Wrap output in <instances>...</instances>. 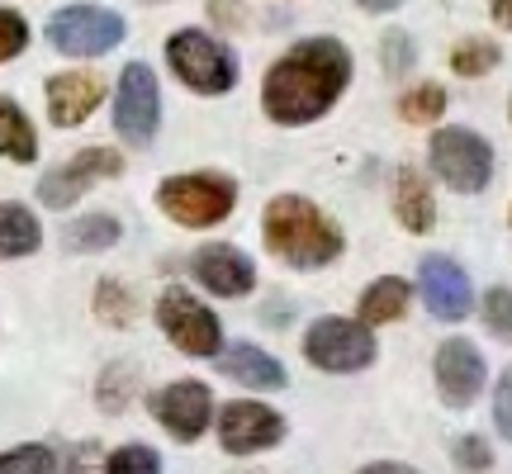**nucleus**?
I'll use <instances>...</instances> for the list:
<instances>
[{
	"label": "nucleus",
	"mask_w": 512,
	"mask_h": 474,
	"mask_svg": "<svg viewBox=\"0 0 512 474\" xmlns=\"http://www.w3.org/2000/svg\"><path fill=\"white\" fill-rule=\"evenodd\" d=\"M105 100V81L95 72H57L48 81V119L57 128H76L86 124Z\"/></svg>",
	"instance_id": "obj_16"
},
{
	"label": "nucleus",
	"mask_w": 512,
	"mask_h": 474,
	"mask_svg": "<svg viewBox=\"0 0 512 474\" xmlns=\"http://www.w3.org/2000/svg\"><path fill=\"white\" fill-rule=\"evenodd\" d=\"M152 413L176 441H200L204 427H209V413H214V399H209V384L200 380H176L152 394Z\"/></svg>",
	"instance_id": "obj_14"
},
{
	"label": "nucleus",
	"mask_w": 512,
	"mask_h": 474,
	"mask_svg": "<svg viewBox=\"0 0 512 474\" xmlns=\"http://www.w3.org/2000/svg\"><path fill=\"white\" fill-rule=\"evenodd\" d=\"M147 5H152V0H147Z\"/></svg>",
	"instance_id": "obj_36"
},
{
	"label": "nucleus",
	"mask_w": 512,
	"mask_h": 474,
	"mask_svg": "<svg viewBox=\"0 0 512 474\" xmlns=\"http://www.w3.org/2000/svg\"><path fill=\"white\" fill-rule=\"evenodd\" d=\"M48 43L62 57H105L124 43V15L105 5H67L48 19Z\"/></svg>",
	"instance_id": "obj_8"
},
{
	"label": "nucleus",
	"mask_w": 512,
	"mask_h": 474,
	"mask_svg": "<svg viewBox=\"0 0 512 474\" xmlns=\"http://www.w3.org/2000/svg\"><path fill=\"white\" fill-rule=\"evenodd\" d=\"M494 427L512 441V365L503 370V375H498V389H494Z\"/></svg>",
	"instance_id": "obj_32"
},
{
	"label": "nucleus",
	"mask_w": 512,
	"mask_h": 474,
	"mask_svg": "<svg viewBox=\"0 0 512 474\" xmlns=\"http://www.w3.org/2000/svg\"><path fill=\"white\" fill-rule=\"evenodd\" d=\"M356 474H418L413 465H399V460H375V465H366V470Z\"/></svg>",
	"instance_id": "obj_33"
},
{
	"label": "nucleus",
	"mask_w": 512,
	"mask_h": 474,
	"mask_svg": "<svg viewBox=\"0 0 512 474\" xmlns=\"http://www.w3.org/2000/svg\"><path fill=\"white\" fill-rule=\"evenodd\" d=\"M166 62L195 95H223L238 86V57L204 29H176L166 38Z\"/></svg>",
	"instance_id": "obj_4"
},
{
	"label": "nucleus",
	"mask_w": 512,
	"mask_h": 474,
	"mask_svg": "<svg viewBox=\"0 0 512 474\" xmlns=\"http://www.w3.org/2000/svg\"><path fill=\"white\" fill-rule=\"evenodd\" d=\"M162 124V86L147 62H128L114 86V133L128 147H147Z\"/></svg>",
	"instance_id": "obj_7"
},
{
	"label": "nucleus",
	"mask_w": 512,
	"mask_h": 474,
	"mask_svg": "<svg viewBox=\"0 0 512 474\" xmlns=\"http://www.w3.org/2000/svg\"><path fill=\"white\" fill-rule=\"evenodd\" d=\"M418 294L427 313L441 323H460L475 309V290H470V275L460 271L451 256H422L418 266Z\"/></svg>",
	"instance_id": "obj_13"
},
{
	"label": "nucleus",
	"mask_w": 512,
	"mask_h": 474,
	"mask_svg": "<svg viewBox=\"0 0 512 474\" xmlns=\"http://www.w3.org/2000/svg\"><path fill=\"white\" fill-rule=\"evenodd\" d=\"M361 10H370V15H389V10H399L403 0H356Z\"/></svg>",
	"instance_id": "obj_34"
},
{
	"label": "nucleus",
	"mask_w": 512,
	"mask_h": 474,
	"mask_svg": "<svg viewBox=\"0 0 512 474\" xmlns=\"http://www.w3.org/2000/svg\"><path fill=\"white\" fill-rule=\"evenodd\" d=\"M351 86V53L342 38H304L285 57H275L261 81V110L275 124H313L342 100Z\"/></svg>",
	"instance_id": "obj_1"
},
{
	"label": "nucleus",
	"mask_w": 512,
	"mask_h": 474,
	"mask_svg": "<svg viewBox=\"0 0 512 474\" xmlns=\"http://www.w3.org/2000/svg\"><path fill=\"white\" fill-rule=\"evenodd\" d=\"M451 456H456V465L465 474H484L489 465H494V451H489V441L484 437H460L456 446H451Z\"/></svg>",
	"instance_id": "obj_29"
},
{
	"label": "nucleus",
	"mask_w": 512,
	"mask_h": 474,
	"mask_svg": "<svg viewBox=\"0 0 512 474\" xmlns=\"http://www.w3.org/2000/svg\"><path fill=\"white\" fill-rule=\"evenodd\" d=\"M427 152H432V171L456 195H479L494 181V147L484 143L475 128H437Z\"/></svg>",
	"instance_id": "obj_5"
},
{
	"label": "nucleus",
	"mask_w": 512,
	"mask_h": 474,
	"mask_svg": "<svg viewBox=\"0 0 512 474\" xmlns=\"http://www.w3.org/2000/svg\"><path fill=\"white\" fill-rule=\"evenodd\" d=\"M105 474H162V456L152 446H119L105 460Z\"/></svg>",
	"instance_id": "obj_26"
},
{
	"label": "nucleus",
	"mask_w": 512,
	"mask_h": 474,
	"mask_svg": "<svg viewBox=\"0 0 512 474\" xmlns=\"http://www.w3.org/2000/svg\"><path fill=\"white\" fill-rule=\"evenodd\" d=\"M219 441L228 456H256L285 441V418L256 399H238L219 413Z\"/></svg>",
	"instance_id": "obj_11"
},
{
	"label": "nucleus",
	"mask_w": 512,
	"mask_h": 474,
	"mask_svg": "<svg viewBox=\"0 0 512 474\" xmlns=\"http://www.w3.org/2000/svg\"><path fill=\"white\" fill-rule=\"evenodd\" d=\"M484 328L494 332L498 342H512V290L508 285H494L484 294Z\"/></svg>",
	"instance_id": "obj_27"
},
{
	"label": "nucleus",
	"mask_w": 512,
	"mask_h": 474,
	"mask_svg": "<svg viewBox=\"0 0 512 474\" xmlns=\"http://www.w3.org/2000/svg\"><path fill=\"white\" fill-rule=\"evenodd\" d=\"M394 214L408 233H427L432 223H437V200H432V185L422 171L413 166H403L399 176H394Z\"/></svg>",
	"instance_id": "obj_18"
},
{
	"label": "nucleus",
	"mask_w": 512,
	"mask_h": 474,
	"mask_svg": "<svg viewBox=\"0 0 512 474\" xmlns=\"http://www.w3.org/2000/svg\"><path fill=\"white\" fill-rule=\"evenodd\" d=\"M38 247V219L24 204H0V261L29 256Z\"/></svg>",
	"instance_id": "obj_21"
},
{
	"label": "nucleus",
	"mask_w": 512,
	"mask_h": 474,
	"mask_svg": "<svg viewBox=\"0 0 512 474\" xmlns=\"http://www.w3.org/2000/svg\"><path fill=\"white\" fill-rule=\"evenodd\" d=\"M157 323H162V332L171 337V347L185 351V356H219L223 351V328H219V318H214V309L200 304V299L190 290H181V285L162 294Z\"/></svg>",
	"instance_id": "obj_9"
},
{
	"label": "nucleus",
	"mask_w": 512,
	"mask_h": 474,
	"mask_svg": "<svg viewBox=\"0 0 512 474\" xmlns=\"http://www.w3.org/2000/svg\"><path fill=\"white\" fill-rule=\"evenodd\" d=\"M219 370L228 380H238L242 389H285V365L252 342H233L219 356Z\"/></svg>",
	"instance_id": "obj_17"
},
{
	"label": "nucleus",
	"mask_w": 512,
	"mask_h": 474,
	"mask_svg": "<svg viewBox=\"0 0 512 474\" xmlns=\"http://www.w3.org/2000/svg\"><path fill=\"white\" fill-rule=\"evenodd\" d=\"M375 332L361 318H318L304 332V356L309 365L328 370V375H356L375 361Z\"/></svg>",
	"instance_id": "obj_6"
},
{
	"label": "nucleus",
	"mask_w": 512,
	"mask_h": 474,
	"mask_svg": "<svg viewBox=\"0 0 512 474\" xmlns=\"http://www.w3.org/2000/svg\"><path fill=\"white\" fill-rule=\"evenodd\" d=\"M0 474H57V456L48 446H15L0 451Z\"/></svg>",
	"instance_id": "obj_25"
},
{
	"label": "nucleus",
	"mask_w": 512,
	"mask_h": 474,
	"mask_svg": "<svg viewBox=\"0 0 512 474\" xmlns=\"http://www.w3.org/2000/svg\"><path fill=\"white\" fill-rule=\"evenodd\" d=\"M0 157L5 162H34L38 157V133L29 114L19 110L10 95H0Z\"/></svg>",
	"instance_id": "obj_20"
},
{
	"label": "nucleus",
	"mask_w": 512,
	"mask_h": 474,
	"mask_svg": "<svg viewBox=\"0 0 512 474\" xmlns=\"http://www.w3.org/2000/svg\"><path fill=\"white\" fill-rule=\"evenodd\" d=\"M432 375H437V389H441V403H446V408H470V403L484 394L489 365H484V356H479L475 342L451 337V342H441L437 347Z\"/></svg>",
	"instance_id": "obj_12"
},
{
	"label": "nucleus",
	"mask_w": 512,
	"mask_h": 474,
	"mask_svg": "<svg viewBox=\"0 0 512 474\" xmlns=\"http://www.w3.org/2000/svg\"><path fill=\"white\" fill-rule=\"evenodd\" d=\"M29 48V24L19 10H0V62H15Z\"/></svg>",
	"instance_id": "obj_28"
},
{
	"label": "nucleus",
	"mask_w": 512,
	"mask_h": 474,
	"mask_svg": "<svg viewBox=\"0 0 512 474\" xmlns=\"http://www.w3.org/2000/svg\"><path fill=\"white\" fill-rule=\"evenodd\" d=\"M190 271L200 280L209 294H219V299H242V294H252L256 285V266L252 256L238 252V247H228V242H209L195 252L190 261Z\"/></svg>",
	"instance_id": "obj_15"
},
{
	"label": "nucleus",
	"mask_w": 512,
	"mask_h": 474,
	"mask_svg": "<svg viewBox=\"0 0 512 474\" xmlns=\"http://www.w3.org/2000/svg\"><path fill=\"white\" fill-rule=\"evenodd\" d=\"M399 114L408 124H437L441 114H446V91H441L437 81H422V86H413L399 100Z\"/></svg>",
	"instance_id": "obj_24"
},
{
	"label": "nucleus",
	"mask_w": 512,
	"mask_h": 474,
	"mask_svg": "<svg viewBox=\"0 0 512 474\" xmlns=\"http://www.w3.org/2000/svg\"><path fill=\"white\" fill-rule=\"evenodd\" d=\"M494 24L512 29V0H494Z\"/></svg>",
	"instance_id": "obj_35"
},
{
	"label": "nucleus",
	"mask_w": 512,
	"mask_h": 474,
	"mask_svg": "<svg viewBox=\"0 0 512 474\" xmlns=\"http://www.w3.org/2000/svg\"><path fill=\"white\" fill-rule=\"evenodd\" d=\"M157 204L181 228H214L238 209V185L223 171H185V176H166Z\"/></svg>",
	"instance_id": "obj_3"
},
{
	"label": "nucleus",
	"mask_w": 512,
	"mask_h": 474,
	"mask_svg": "<svg viewBox=\"0 0 512 474\" xmlns=\"http://www.w3.org/2000/svg\"><path fill=\"white\" fill-rule=\"evenodd\" d=\"M413 67V43H408V34H384V72L389 76H403Z\"/></svg>",
	"instance_id": "obj_31"
},
{
	"label": "nucleus",
	"mask_w": 512,
	"mask_h": 474,
	"mask_svg": "<svg viewBox=\"0 0 512 474\" xmlns=\"http://www.w3.org/2000/svg\"><path fill=\"white\" fill-rule=\"evenodd\" d=\"M114 242H119V219H110V214H91V219H76L67 228V247L72 252H105Z\"/></svg>",
	"instance_id": "obj_23"
},
{
	"label": "nucleus",
	"mask_w": 512,
	"mask_h": 474,
	"mask_svg": "<svg viewBox=\"0 0 512 474\" xmlns=\"http://www.w3.org/2000/svg\"><path fill=\"white\" fill-rule=\"evenodd\" d=\"M124 171V157L114 152V147H86V152H76L67 157L62 166H53L43 181H38V200L48 204V209H67L76 204L95 181H114Z\"/></svg>",
	"instance_id": "obj_10"
},
{
	"label": "nucleus",
	"mask_w": 512,
	"mask_h": 474,
	"mask_svg": "<svg viewBox=\"0 0 512 474\" xmlns=\"http://www.w3.org/2000/svg\"><path fill=\"white\" fill-rule=\"evenodd\" d=\"M408 299H413V285L399 280V275H384L375 280L366 294H361V323L366 328H380V323H399L403 313H408Z\"/></svg>",
	"instance_id": "obj_19"
},
{
	"label": "nucleus",
	"mask_w": 512,
	"mask_h": 474,
	"mask_svg": "<svg viewBox=\"0 0 512 474\" xmlns=\"http://www.w3.org/2000/svg\"><path fill=\"white\" fill-rule=\"evenodd\" d=\"M261 233H266V247L294 271H318L347 247L342 228L304 195H275L261 214Z\"/></svg>",
	"instance_id": "obj_2"
},
{
	"label": "nucleus",
	"mask_w": 512,
	"mask_h": 474,
	"mask_svg": "<svg viewBox=\"0 0 512 474\" xmlns=\"http://www.w3.org/2000/svg\"><path fill=\"white\" fill-rule=\"evenodd\" d=\"M95 309H100V318L105 323H119L124 328L128 318H133V299H128V290H119V285H100V294H95Z\"/></svg>",
	"instance_id": "obj_30"
},
{
	"label": "nucleus",
	"mask_w": 512,
	"mask_h": 474,
	"mask_svg": "<svg viewBox=\"0 0 512 474\" xmlns=\"http://www.w3.org/2000/svg\"><path fill=\"white\" fill-rule=\"evenodd\" d=\"M498 62H503V53H498L494 38H465L451 48V72L456 76H489Z\"/></svg>",
	"instance_id": "obj_22"
}]
</instances>
